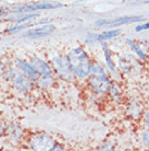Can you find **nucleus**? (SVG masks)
I'll return each instance as SVG.
<instances>
[{
	"label": "nucleus",
	"instance_id": "f257e3e1",
	"mask_svg": "<svg viewBox=\"0 0 149 151\" xmlns=\"http://www.w3.org/2000/svg\"><path fill=\"white\" fill-rule=\"evenodd\" d=\"M67 60L70 63L71 69L75 78L79 80H85L90 75L92 59L85 49L82 47H74L69 50L67 54Z\"/></svg>",
	"mask_w": 149,
	"mask_h": 151
},
{
	"label": "nucleus",
	"instance_id": "f03ea898",
	"mask_svg": "<svg viewBox=\"0 0 149 151\" xmlns=\"http://www.w3.org/2000/svg\"><path fill=\"white\" fill-rule=\"evenodd\" d=\"M87 86L95 94L98 95L107 94L111 86V81L106 70L97 61H92L90 75L87 78Z\"/></svg>",
	"mask_w": 149,
	"mask_h": 151
},
{
	"label": "nucleus",
	"instance_id": "7ed1b4c3",
	"mask_svg": "<svg viewBox=\"0 0 149 151\" xmlns=\"http://www.w3.org/2000/svg\"><path fill=\"white\" fill-rule=\"evenodd\" d=\"M4 76L14 89L24 92V93H28L33 90L34 87H36V82L28 78L26 75H24L15 66L6 67L4 70Z\"/></svg>",
	"mask_w": 149,
	"mask_h": 151
},
{
	"label": "nucleus",
	"instance_id": "20e7f679",
	"mask_svg": "<svg viewBox=\"0 0 149 151\" xmlns=\"http://www.w3.org/2000/svg\"><path fill=\"white\" fill-rule=\"evenodd\" d=\"M26 146L31 150L37 151H53V148L57 145L55 138L46 132H34L25 139Z\"/></svg>",
	"mask_w": 149,
	"mask_h": 151
},
{
	"label": "nucleus",
	"instance_id": "39448f33",
	"mask_svg": "<svg viewBox=\"0 0 149 151\" xmlns=\"http://www.w3.org/2000/svg\"><path fill=\"white\" fill-rule=\"evenodd\" d=\"M50 66L52 68L53 75H56L59 79L67 81V82H73L75 78L74 73L72 71L70 63L67 60V55L65 56H56L50 60Z\"/></svg>",
	"mask_w": 149,
	"mask_h": 151
},
{
	"label": "nucleus",
	"instance_id": "423d86ee",
	"mask_svg": "<svg viewBox=\"0 0 149 151\" xmlns=\"http://www.w3.org/2000/svg\"><path fill=\"white\" fill-rule=\"evenodd\" d=\"M63 7V4L60 2H49V1H40L36 4H30L25 6H20L16 8L9 9L12 13H31V12H38L41 10H50V9H57V8Z\"/></svg>",
	"mask_w": 149,
	"mask_h": 151
},
{
	"label": "nucleus",
	"instance_id": "0eeeda50",
	"mask_svg": "<svg viewBox=\"0 0 149 151\" xmlns=\"http://www.w3.org/2000/svg\"><path fill=\"white\" fill-rule=\"evenodd\" d=\"M144 20L145 18L143 15H123V17H118L116 19L98 20L95 22V25L96 27H120V25L142 22Z\"/></svg>",
	"mask_w": 149,
	"mask_h": 151
},
{
	"label": "nucleus",
	"instance_id": "6e6552de",
	"mask_svg": "<svg viewBox=\"0 0 149 151\" xmlns=\"http://www.w3.org/2000/svg\"><path fill=\"white\" fill-rule=\"evenodd\" d=\"M119 69L123 73L130 76H135L139 73L142 69V64L138 63L135 58L131 56H124L119 58Z\"/></svg>",
	"mask_w": 149,
	"mask_h": 151
},
{
	"label": "nucleus",
	"instance_id": "1a4fd4ad",
	"mask_svg": "<svg viewBox=\"0 0 149 151\" xmlns=\"http://www.w3.org/2000/svg\"><path fill=\"white\" fill-rule=\"evenodd\" d=\"M56 31V27L50 23H44L37 27H32L30 30H26L24 36L27 38H43L49 36Z\"/></svg>",
	"mask_w": 149,
	"mask_h": 151
},
{
	"label": "nucleus",
	"instance_id": "9d476101",
	"mask_svg": "<svg viewBox=\"0 0 149 151\" xmlns=\"http://www.w3.org/2000/svg\"><path fill=\"white\" fill-rule=\"evenodd\" d=\"M30 61L34 66V68L36 69V71L38 72L39 78H53V71H52L51 66L47 61L43 60L37 56H33Z\"/></svg>",
	"mask_w": 149,
	"mask_h": 151
},
{
	"label": "nucleus",
	"instance_id": "9b49d317",
	"mask_svg": "<svg viewBox=\"0 0 149 151\" xmlns=\"http://www.w3.org/2000/svg\"><path fill=\"white\" fill-rule=\"evenodd\" d=\"M6 136L11 144L19 145L24 140V132L19 124L11 123V124H8Z\"/></svg>",
	"mask_w": 149,
	"mask_h": 151
},
{
	"label": "nucleus",
	"instance_id": "f8f14e48",
	"mask_svg": "<svg viewBox=\"0 0 149 151\" xmlns=\"http://www.w3.org/2000/svg\"><path fill=\"white\" fill-rule=\"evenodd\" d=\"M14 66L16 68H19L21 71L26 75L28 78H31L32 80H34L35 82L39 79V75L38 72L36 71V69L34 68V66L31 64V61H26L24 59H20V58H16L14 60Z\"/></svg>",
	"mask_w": 149,
	"mask_h": 151
},
{
	"label": "nucleus",
	"instance_id": "ddd939ff",
	"mask_svg": "<svg viewBox=\"0 0 149 151\" xmlns=\"http://www.w3.org/2000/svg\"><path fill=\"white\" fill-rule=\"evenodd\" d=\"M38 17L36 18H32V19H27V20H22V21H19V22H14V24H12L8 27L7 33L9 34H15L18 32H21V31L25 30L27 27H31L32 25L35 24V20L37 19Z\"/></svg>",
	"mask_w": 149,
	"mask_h": 151
},
{
	"label": "nucleus",
	"instance_id": "4468645a",
	"mask_svg": "<svg viewBox=\"0 0 149 151\" xmlns=\"http://www.w3.org/2000/svg\"><path fill=\"white\" fill-rule=\"evenodd\" d=\"M101 48H102V52H104V60H106V65H107L108 69L111 72L116 73L118 71V69H116V66L114 64V60H113V56H112L111 50L108 47V45L106 44V42H101Z\"/></svg>",
	"mask_w": 149,
	"mask_h": 151
},
{
	"label": "nucleus",
	"instance_id": "2eb2a0df",
	"mask_svg": "<svg viewBox=\"0 0 149 151\" xmlns=\"http://www.w3.org/2000/svg\"><path fill=\"white\" fill-rule=\"evenodd\" d=\"M126 44L128 45L130 49L133 52V53L136 55V56L140 59L142 61H148V55L143 50V48L140 47L139 44H137L135 41L131 40V38H127L126 40Z\"/></svg>",
	"mask_w": 149,
	"mask_h": 151
},
{
	"label": "nucleus",
	"instance_id": "dca6fc26",
	"mask_svg": "<svg viewBox=\"0 0 149 151\" xmlns=\"http://www.w3.org/2000/svg\"><path fill=\"white\" fill-rule=\"evenodd\" d=\"M121 34V31L119 29H113V30H108L101 32V33H97V42H107L109 40H112L114 37H118Z\"/></svg>",
	"mask_w": 149,
	"mask_h": 151
},
{
	"label": "nucleus",
	"instance_id": "f3484780",
	"mask_svg": "<svg viewBox=\"0 0 149 151\" xmlns=\"http://www.w3.org/2000/svg\"><path fill=\"white\" fill-rule=\"evenodd\" d=\"M126 113L133 119H138V118H140L143 116L144 112H143L142 106L139 104H137V103H130L126 109Z\"/></svg>",
	"mask_w": 149,
	"mask_h": 151
},
{
	"label": "nucleus",
	"instance_id": "a211bd4d",
	"mask_svg": "<svg viewBox=\"0 0 149 151\" xmlns=\"http://www.w3.org/2000/svg\"><path fill=\"white\" fill-rule=\"evenodd\" d=\"M108 94L110 95V98L113 100V101H120L121 98H122V91L121 89L119 88V86L116 84V83H113L111 82V86L109 88V91H108Z\"/></svg>",
	"mask_w": 149,
	"mask_h": 151
},
{
	"label": "nucleus",
	"instance_id": "6ab92c4d",
	"mask_svg": "<svg viewBox=\"0 0 149 151\" xmlns=\"http://www.w3.org/2000/svg\"><path fill=\"white\" fill-rule=\"evenodd\" d=\"M140 141L144 147L149 148V130L145 129L140 132Z\"/></svg>",
	"mask_w": 149,
	"mask_h": 151
},
{
	"label": "nucleus",
	"instance_id": "aec40b11",
	"mask_svg": "<svg viewBox=\"0 0 149 151\" xmlns=\"http://www.w3.org/2000/svg\"><path fill=\"white\" fill-rule=\"evenodd\" d=\"M10 14V10L7 9V8L0 6V22L2 21H8V17Z\"/></svg>",
	"mask_w": 149,
	"mask_h": 151
},
{
	"label": "nucleus",
	"instance_id": "412c9836",
	"mask_svg": "<svg viewBox=\"0 0 149 151\" xmlns=\"http://www.w3.org/2000/svg\"><path fill=\"white\" fill-rule=\"evenodd\" d=\"M8 124L6 123V121L4 119V117L0 115V137L6 136V132H7Z\"/></svg>",
	"mask_w": 149,
	"mask_h": 151
},
{
	"label": "nucleus",
	"instance_id": "4be33fe9",
	"mask_svg": "<svg viewBox=\"0 0 149 151\" xmlns=\"http://www.w3.org/2000/svg\"><path fill=\"white\" fill-rule=\"evenodd\" d=\"M96 42H97V33H89V34L86 35V44H93V43H96Z\"/></svg>",
	"mask_w": 149,
	"mask_h": 151
},
{
	"label": "nucleus",
	"instance_id": "5701e85b",
	"mask_svg": "<svg viewBox=\"0 0 149 151\" xmlns=\"http://www.w3.org/2000/svg\"><path fill=\"white\" fill-rule=\"evenodd\" d=\"M98 149H100V150H113L114 149V144L111 142V141H107V142H104Z\"/></svg>",
	"mask_w": 149,
	"mask_h": 151
},
{
	"label": "nucleus",
	"instance_id": "b1692460",
	"mask_svg": "<svg viewBox=\"0 0 149 151\" xmlns=\"http://www.w3.org/2000/svg\"><path fill=\"white\" fill-rule=\"evenodd\" d=\"M146 30H149V22L142 23V24L135 27V31L136 32H142V31H146Z\"/></svg>",
	"mask_w": 149,
	"mask_h": 151
},
{
	"label": "nucleus",
	"instance_id": "393cba45",
	"mask_svg": "<svg viewBox=\"0 0 149 151\" xmlns=\"http://www.w3.org/2000/svg\"><path fill=\"white\" fill-rule=\"evenodd\" d=\"M143 121H144L145 128L149 130V111L144 112V114H143Z\"/></svg>",
	"mask_w": 149,
	"mask_h": 151
},
{
	"label": "nucleus",
	"instance_id": "a878e982",
	"mask_svg": "<svg viewBox=\"0 0 149 151\" xmlns=\"http://www.w3.org/2000/svg\"><path fill=\"white\" fill-rule=\"evenodd\" d=\"M132 1H140V0H132Z\"/></svg>",
	"mask_w": 149,
	"mask_h": 151
},
{
	"label": "nucleus",
	"instance_id": "bb28decb",
	"mask_svg": "<svg viewBox=\"0 0 149 151\" xmlns=\"http://www.w3.org/2000/svg\"><path fill=\"white\" fill-rule=\"evenodd\" d=\"M146 2H147V4H149V0H147V1H146Z\"/></svg>",
	"mask_w": 149,
	"mask_h": 151
},
{
	"label": "nucleus",
	"instance_id": "cd10ccee",
	"mask_svg": "<svg viewBox=\"0 0 149 151\" xmlns=\"http://www.w3.org/2000/svg\"><path fill=\"white\" fill-rule=\"evenodd\" d=\"M148 60H149V54H148Z\"/></svg>",
	"mask_w": 149,
	"mask_h": 151
}]
</instances>
